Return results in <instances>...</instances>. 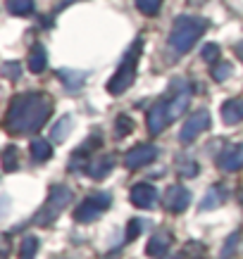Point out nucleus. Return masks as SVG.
<instances>
[{
  "mask_svg": "<svg viewBox=\"0 0 243 259\" xmlns=\"http://www.w3.org/2000/svg\"><path fill=\"white\" fill-rule=\"evenodd\" d=\"M53 114V100L46 93L15 95L8 107L5 126L10 134H39Z\"/></svg>",
  "mask_w": 243,
  "mask_h": 259,
  "instance_id": "f257e3e1",
  "label": "nucleus"
},
{
  "mask_svg": "<svg viewBox=\"0 0 243 259\" xmlns=\"http://www.w3.org/2000/svg\"><path fill=\"white\" fill-rule=\"evenodd\" d=\"M207 26H210V22L205 17H191V15L177 17L172 31H169V48L174 53H179V55L188 53L191 48L196 46V40L207 31Z\"/></svg>",
  "mask_w": 243,
  "mask_h": 259,
  "instance_id": "f03ea898",
  "label": "nucleus"
},
{
  "mask_svg": "<svg viewBox=\"0 0 243 259\" xmlns=\"http://www.w3.org/2000/svg\"><path fill=\"white\" fill-rule=\"evenodd\" d=\"M143 53V38H136L133 46L129 48L119 62L117 71L112 74V79L108 81V93L110 95H122L124 91H129V86L136 79V71H138V60Z\"/></svg>",
  "mask_w": 243,
  "mask_h": 259,
  "instance_id": "7ed1b4c3",
  "label": "nucleus"
},
{
  "mask_svg": "<svg viewBox=\"0 0 243 259\" xmlns=\"http://www.w3.org/2000/svg\"><path fill=\"white\" fill-rule=\"evenodd\" d=\"M70 202H72V188L70 186H53L50 193H48V200L43 202V207L39 209V214L33 217V224H39V226L53 224Z\"/></svg>",
  "mask_w": 243,
  "mask_h": 259,
  "instance_id": "20e7f679",
  "label": "nucleus"
},
{
  "mask_svg": "<svg viewBox=\"0 0 243 259\" xmlns=\"http://www.w3.org/2000/svg\"><path fill=\"white\" fill-rule=\"evenodd\" d=\"M110 202H112V197L108 195V193H95V195L86 197V200L77 207L74 221H79V224H91V221H95L110 207Z\"/></svg>",
  "mask_w": 243,
  "mask_h": 259,
  "instance_id": "39448f33",
  "label": "nucleus"
},
{
  "mask_svg": "<svg viewBox=\"0 0 243 259\" xmlns=\"http://www.w3.org/2000/svg\"><path fill=\"white\" fill-rule=\"evenodd\" d=\"M210 128V112L205 110V107H200V110L191 112V117L184 121V126H181L179 131V141L184 143V145H188V143H193L200 134H205Z\"/></svg>",
  "mask_w": 243,
  "mask_h": 259,
  "instance_id": "423d86ee",
  "label": "nucleus"
},
{
  "mask_svg": "<svg viewBox=\"0 0 243 259\" xmlns=\"http://www.w3.org/2000/svg\"><path fill=\"white\" fill-rule=\"evenodd\" d=\"M157 152L160 150L155 145H150V143H141V145H133L129 152L124 155V164L126 169H141V166L150 164L153 159L157 157Z\"/></svg>",
  "mask_w": 243,
  "mask_h": 259,
  "instance_id": "0eeeda50",
  "label": "nucleus"
},
{
  "mask_svg": "<svg viewBox=\"0 0 243 259\" xmlns=\"http://www.w3.org/2000/svg\"><path fill=\"white\" fill-rule=\"evenodd\" d=\"M217 166L227 174L243 169V143H229L217 155Z\"/></svg>",
  "mask_w": 243,
  "mask_h": 259,
  "instance_id": "6e6552de",
  "label": "nucleus"
},
{
  "mask_svg": "<svg viewBox=\"0 0 243 259\" xmlns=\"http://www.w3.org/2000/svg\"><path fill=\"white\" fill-rule=\"evenodd\" d=\"M129 200H131L133 207L148 209V207L157 204L160 195H157L155 186H150V183H136V186H131V190H129Z\"/></svg>",
  "mask_w": 243,
  "mask_h": 259,
  "instance_id": "1a4fd4ad",
  "label": "nucleus"
},
{
  "mask_svg": "<svg viewBox=\"0 0 243 259\" xmlns=\"http://www.w3.org/2000/svg\"><path fill=\"white\" fill-rule=\"evenodd\" d=\"M188 204H191V193H188V188H184L181 183H174V186H169V188H167V193H165V207L172 214H181Z\"/></svg>",
  "mask_w": 243,
  "mask_h": 259,
  "instance_id": "9d476101",
  "label": "nucleus"
},
{
  "mask_svg": "<svg viewBox=\"0 0 243 259\" xmlns=\"http://www.w3.org/2000/svg\"><path fill=\"white\" fill-rule=\"evenodd\" d=\"M167 124H169V114H167V98H162V100H157L153 107H150L148 112V131L153 136L162 134L167 128Z\"/></svg>",
  "mask_w": 243,
  "mask_h": 259,
  "instance_id": "9b49d317",
  "label": "nucleus"
},
{
  "mask_svg": "<svg viewBox=\"0 0 243 259\" xmlns=\"http://www.w3.org/2000/svg\"><path fill=\"white\" fill-rule=\"evenodd\" d=\"M174 243V236L169 233V231H155L153 233V238L148 240V247H146V254L148 257H165L167 252H169V247H172Z\"/></svg>",
  "mask_w": 243,
  "mask_h": 259,
  "instance_id": "f8f14e48",
  "label": "nucleus"
},
{
  "mask_svg": "<svg viewBox=\"0 0 243 259\" xmlns=\"http://www.w3.org/2000/svg\"><path fill=\"white\" fill-rule=\"evenodd\" d=\"M112 166H115V162H112L110 155H93V157L88 159V164H86L84 171H86L91 179L102 181L108 174L112 171Z\"/></svg>",
  "mask_w": 243,
  "mask_h": 259,
  "instance_id": "ddd939ff",
  "label": "nucleus"
},
{
  "mask_svg": "<svg viewBox=\"0 0 243 259\" xmlns=\"http://www.w3.org/2000/svg\"><path fill=\"white\" fill-rule=\"evenodd\" d=\"M222 121L227 126H238L243 121V98H229L222 105Z\"/></svg>",
  "mask_w": 243,
  "mask_h": 259,
  "instance_id": "4468645a",
  "label": "nucleus"
},
{
  "mask_svg": "<svg viewBox=\"0 0 243 259\" xmlns=\"http://www.w3.org/2000/svg\"><path fill=\"white\" fill-rule=\"evenodd\" d=\"M229 190L224 183H215L207 193H205V197L200 200V212H207V209H215V207H220L224 200H227Z\"/></svg>",
  "mask_w": 243,
  "mask_h": 259,
  "instance_id": "2eb2a0df",
  "label": "nucleus"
},
{
  "mask_svg": "<svg viewBox=\"0 0 243 259\" xmlns=\"http://www.w3.org/2000/svg\"><path fill=\"white\" fill-rule=\"evenodd\" d=\"M57 79L62 81V86L67 91H79L86 83V71H77V69H60L57 71Z\"/></svg>",
  "mask_w": 243,
  "mask_h": 259,
  "instance_id": "dca6fc26",
  "label": "nucleus"
},
{
  "mask_svg": "<svg viewBox=\"0 0 243 259\" xmlns=\"http://www.w3.org/2000/svg\"><path fill=\"white\" fill-rule=\"evenodd\" d=\"M26 64H29V71H31V74H43V71H46V67H48L46 48H43V46L31 48V53H29V60H26Z\"/></svg>",
  "mask_w": 243,
  "mask_h": 259,
  "instance_id": "f3484780",
  "label": "nucleus"
},
{
  "mask_svg": "<svg viewBox=\"0 0 243 259\" xmlns=\"http://www.w3.org/2000/svg\"><path fill=\"white\" fill-rule=\"evenodd\" d=\"M72 128H74V119H72V114H64V117L57 119V124L53 126L50 136H53V141L55 143H64L67 141V136L72 134Z\"/></svg>",
  "mask_w": 243,
  "mask_h": 259,
  "instance_id": "a211bd4d",
  "label": "nucleus"
},
{
  "mask_svg": "<svg viewBox=\"0 0 243 259\" xmlns=\"http://www.w3.org/2000/svg\"><path fill=\"white\" fill-rule=\"evenodd\" d=\"M50 155H53V145H50L46 138H36V141H31V159L33 162L43 164V162L50 159Z\"/></svg>",
  "mask_w": 243,
  "mask_h": 259,
  "instance_id": "6ab92c4d",
  "label": "nucleus"
},
{
  "mask_svg": "<svg viewBox=\"0 0 243 259\" xmlns=\"http://www.w3.org/2000/svg\"><path fill=\"white\" fill-rule=\"evenodd\" d=\"M10 15H17V17H29L33 12V0H8L5 3Z\"/></svg>",
  "mask_w": 243,
  "mask_h": 259,
  "instance_id": "aec40b11",
  "label": "nucleus"
},
{
  "mask_svg": "<svg viewBox=\"0 0 243 259\" xmlns=\"http://www.w3.org/2000/svg\"><path fill=\"white\" fill-rule=\"evenodd\" d=\"M17 166H19V150L15 145H8L3 150V169H5V174H12Z\"/></svg>",
  "mask_w": 243,
  "mask_h": 259,
  "instance_id": "412c9836",
  "label": "nucleus"
},
{
  "mask_svg": "<svg viewBox=\"0 0 243 259\" xmlns=\"http://www.w3.org/2000/svg\"><path fill=\"white\" fill-rule=\"evenodd\" d=\"M41 243L36 236H26L22 240V245H19V259H33L36 257V252H39Z\"/></svg>",
  "mask_w": 243,
  "mask_h": 259,
  "instance_id": "4be33fe9",
  "label": "nucleus"
},
{
  "mask_svg": "<svg viewBox=\"0 0 243 259\" xmlns=\"http://www.w3.org/2000/svg\"><path fill=\"white\" fill-rule=\"evenodd\" d=\"M131 131H133V119L129 117V114H119V117L115 119V136H117V138H126Z\"/></svg>",
  "mask_w": 243,
  "mask_h": 259,
  "instance_id": "5701e85b",
  "label": "nucleus"
},
{
  "mask_svg": "<svg viewBox=\"0 0 243 259\" xmlns=\"http://www.w3.org/2000/svg\"><path fill=\"white\" fill-rule=\"evenodd\" d=\"M238 243H241V233H238V231H234V233H231V236L224 240V247H222L220 259L234 257V254H236V247H238Z\"/></svg>",
  "mask_w": 243,
  "mask_h": 259,
  "instance_id": "b1692460",
  "label": "nucleus"
},
{
  "mask_svg": "<svg viewBox=\"0 0 243 259\" xmlns=\"http://www.w3.org/2000/svg\"><path fill=\"white\" fill-rule=\"evenodd\" d=\"M231 74H234V67H231L229 62L212 64V79H215V81H220V83H222V81H227Z\"/></svg>",
  "mask_w": 243,
  "mask_h": 259,
  "instance_id": "393cba45",
  "label": "nucleus"
},
{
  "mask_svg": "<svg viewBox=\"0 0 243 259\" xmlns=\"http://www.w3.org/2000/svg\"><path fill=\"white\" fill-rule=\"evenodd\" d=\"M136 8L141 10L146 17H153L160 12V8H162V0H136Z\"/></svg>",
  "mask_w": 243,
  "mask_h": 259,
  "instance_id": "a878e982",
  "label": "nucleus"
},
{
  "mask_svg": "<svg viewBox=\"0 0 243 259\" xmlns=\"http://www.w3.org/2000/svg\"><path fill=\"white\" fill-rule=\"evenodd\" d=\"M220 46L217 43H207V46L203 48V53H200V57H203L207 64H217V60H220Z\"/></svg>",
  "mask_w": 243,
  "mask_h": 259,
  "instance_id": "bb28decb",
  "label": "nucleus"
},
{
  "mask_svg": "<svg viewBox=\"0 0 243 259\" xmlns=\"http://www.w3.org/2000/svg\"><path fill=\"white\" fill-rule=\"evenodd\" d=\"M179 174L184 179H193L198 176V164L196 162H191V159H181L179 162Z\"/></svg>",
  "mask_w": 243,
  "mask_h": 259,
  "instance_id": "cd10ccee",
  "label": "nucleus"
},
{
  "mask_svg": "<svg viewBox=\"0 0 243 259\" xmlns=\"http://www.w3.org/2000/svg\"><path fill=\"white\" fill-rule=\"evenodd\" d=\"M3 74H5V79L15 81L22 76V67H19V62H5L3 64Z\"/></svg>",
  "mask_w": 243,
  "mask_h": 259,
  "instance_id": "c85d7f7f",
  "label": "nucleus"
},
{
  "mask_svg": "<svg viewBox=\"0 0 243 259\" xmlns=\"http://www.w3.org/2000/svg\"><path fill=\"white\" fill-rule=\"evenodd\" d=\"M141 228H143V221L141 219H131V221H129V233H126V238H129V240L138 238V236H141Z\"/></svg>",
  "mask_w": 243,
  "mask_h": 259,
  "instance_id": "c756f323",
  "label": "nucleus"
},
{
  "mask_svg": "<svg viewBox=\"0 0 243 259\" xmlns=\"http://www.w3.org/2000/svg\"><path fill=\"white\" fill-rule=\"evenodd\" d=\"M236 55L243 60V43H238V46H236Z\"/></svg>",
  "mask_w": 243,
  "mask_h": 259,
  "instance_id": "7c9ffc66",
  "label": "nucleus"
},
{
  "mask_svg": "<svg viewBox=\"0 0 243 259\" xmlns=\"http://www.w3.org/2000/svg\"><path fill=\"white\" fill-rule=\"evenodd\" d=\"M165 259H181V257H165Z\"/></svg>",
  "mask_w": 243,
  "mask_h": 259,
  "instance_id": "2f4dec72",
  "label": "nucleus"
}]
</instances>
